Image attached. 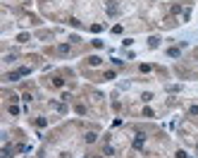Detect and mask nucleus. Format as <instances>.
<instances>
[{
	"label": "nucleus",
	"instance_id": "obj_6",
	"mask_svg": "<svg viewBox=\"0 0 198 158\" xmlns=\"http://www.w3.org/2000/svg\"><path fill=\"white\" fill-rule=\"evenodd\" d=\"M96 139H98V134H96V132H89V134H86V144H93Z\"/></svg>",
	"mask_w": 198,
	"mask_h": 158
},
{
	"label": "nucleus",
	"instance_id": "obj_1",
	"mask_svg": "<svg viewBox=\"0 0 198 158\" xmlns=\"http://www.w3.org/2000/svg\"><path fill=\"white\" fill-rule=\"evenodd\" d=\"M29 72H31L29 67H19V70H14V72L5 75V82H17V79H22V77H27Z\"/></svg>",
	"mask_w": 198,
	"mask_h": 158
},
{
	"label": "nucleus",
	"instance_id": "obj_4",
	"mask_svg": "<svg viewBox=\"0 0 198 158\" xmlns=\"http://www.w3.org/2000/svg\"><path fill=\"white\" fill-rule=\"evenodd\" d=\"M148 46H151V48H158V46H160V38H158V36H151V38H148Z\"/></svg>",
	"mask_w": 198,
	"mask_h": 158
},
{
	"label": "nucleus",
	"instance_id": "obj_11",
	"mask_svg": "<svg viewBox=\"0 0 198 158\" xmlns=\"http://www.w3.org/2000/svg\"><path fill=\"white\" fill-rule=\"evenodd\" d=\"M10 115H19V105H10Z\"/></svg>",
	"mask_w": 198,
	"mask_h": 158
},
{
	"label": "nucleus",
	"instance_id": "obj_5",
	"mask_svg": "<svg viewBox=\"0 0 198 158\" xmlns=\"http://www.w3.org/2000/svg\"><path fill=\"white\" fill-rule=\"evenodd\" d=\"M74 110L79 113V115H86V105H84V103H76V105H74Z\"/></svg>",
	"mask_w": 198,
	"mask_h": 158
},
{
	"label": "nucleus",
	"instance_id": "obj_7",
	"mask_svg": "<svg viewBox=\"0 0 198 158\" xmlns=\"http://www.w3.org/2000/svg\"><path fill=\"white\" fill-rule=\"evenodd\" d=\"M62 84H64V79H62L60 75H55V77H53V86H62Z\"/></svg>",
	"mask_w": 198,
	"mask_h": 158
},
{
	"label": "nucleus",
	"instance_id": "obj_3",
	"mask_svg": "<svg viewBox=\"0 0 198 158\" xmlns=\"http://www.w3.org/2000/svg\"><path fill=\"white\" fill-rule=\"evenodd\" d=\"M100 62H103V60H100L98 55H91V58H89V65H91V67H98Z\"/></svg>",
	"mask_w": 198,
	"mask_h": 158
},
{
	"label": "nucleus",
	"instance_id": "obj_12",
	"mask_svg": "<svg viewBox=\"0 0 198 158\" xmlns=\"http://www.w3.org/2000/svg\"><path fill=\"white\" fill-rule=\"evenodd\" d=\"M189 115H198V103H196V105H191V108H189Z\"/></svg>",
	"mask_w": 198,
	"mask_h": 158
},
{
	"label": "nucleus",
	"instance_id": "obj_14",
	"mask_svg": "<svg viewBox=\"0 0 198 158\" xmlns=\"http://www.w3.org/2000/svg\"><path fill=\"white\" fill-rule=\"evenodd\" d=\"M196 149H198V144H196Z\"/></svg>",
	"mask_w": 198,
	"mask_h": 158
},
{
	"label": "nucleus",
	"instance_id": "obj_9",
	"mask_svg": "<svg viewBox=\"0 0 198 158\" xmlns=\"http://www.w3.org/2000/svg\"><path fill=\"white\" fill-rule=\"evenodd\" d=\"M103 151H105V156H115V149H112L110 144H105V149H103Z\"/></svg>",
	"mask_w": 198,
	"mask_h": 158
},
{
	"label": "nucleus",
	"instance_id": "obj_2",
	"mask_svg": "<svg viewBox=\"0 0 198 158\" xmlns=\"http://www.w3.org/2000/svg\"><path fill=\"white\" fill-rule=\"evenodd\" d=\"M55 53H57V55H69V53H72V46H69V43H60V46L55 48Z\"/></svg>",
	"mask_w": 198,
	"mask_h": 158
},
{
	"label": "nucleus",
	"instance_id": "obj_13",
	"mask_svg": "<svg viewBox=\"0 0 198 158\" xmlns=\"http://www.w3.org/2000/svg\"><path fill=\"white\" fill-rule=\"evenodd\" d=\"M177 158H189V156H186V151H177Z\"/></svg>",
	"mask_w": 198,
	"mask_h": 158
},
{
	"label": "nucleus",
	"instance_id": "obj_10",
	"mask_svg": "<svg viewBox=\"0 0 198 158\" xmlns=\"http://www.w3.org/2000/svg\"><path fill=\"white\" fill-rule=\"evenodd\" d=\"M91 31H93V34H98V31H103V24H93V27H91Z\"/></svg>",
	"mask_w": 198,
	"mask_h": 158
},
{
	"label": "nucleus",
	"instance_id": "obj_8",
	"mask_svg": "<svg viewBox=\"0 0 198 158\" xmlns=\"http://www.w3.org/2000/svg\"><path fill=\"white\" fill-rule=\"evenodd\" d=\"M167 55H170V58H179V48H170Z\"/></svg>",
	"mask_w": 198,
	"mask_h": 158
}]
</instances>
